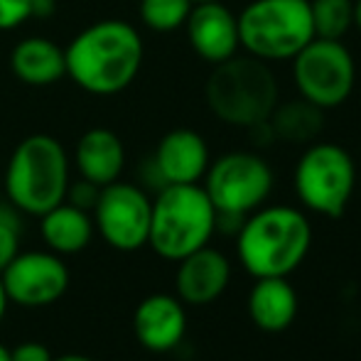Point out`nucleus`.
Returning <instances> with one entry per match:
<instances>
[{
	"label": "nucleus",
	"mask_w": 361,
	"mask_h": 361,
	"mask_svg": "<svg viewBox=\"0 0 361 361\" xmlns=\"http://www.w3.org/2000/svg\"><path fill=\"white\" fill-rule=\"evenodd\" d=\"M150 214L152 197L147 195V190L135 182L116 180L101 187L91 219L94 228L114 251L135 253L147 246Z\"/></svg>",
	"instance_id": "nucleus-10"
},
{
	"label": "nucleus",
	"mask_w": 361,
	"mask_h": 361,
	"mask_svg": "<svg viewBox=\"0 0 361 361\" xmlns=\"http://www.w3.org/2000/svg\"><path fill=\"white\" fill-rule=\"evenodd\" d=\"M192 3H216V0H192Z\"/></svg>",
	"instance_id": "nucleus-33"
},
{
	"label": "nucleus",
	"mask_w": 361,
	"mask_h": 361,
	"mask_svg": "<svg viewBox=\"0 0 361 361\" xmlns=\"http://www.w3.org/2000/svg\"><path fill=\"white\" fill-rule=\"evenodd\" d=\"M57 13V0H32L30 3V20H49Z\"/></svg>",
	"instance_id": "nucleus-28"
},
{
	"label": "nucleus",
	"mask_w": 361,
	"mask_h": 361,
	"mask_svg": "<svg viewBox=\"0 0 361 361\" xmlns=\"http://www.w3.org/2000/svg\"><path fill=\"white\" fill-rule=\"evenodd\" d=\"M52 361H94L91 357H84V354H64V357H57Z\"/></svg>",
	"instance_id": "nucleus-31"
},
{
	"label": "nucleus",
	"mask_w": 361,
	"mask_h": 361,
	"mask_svg": "<svg viewBox=\"0 0 361 361\" xmlns=\"http://www.w3.org/2000/svg\"><path fill=\"white\" fill-rule=\"evenodd\" d=\"M0 361H10V349L5 344H0Z\"/></svg>",
	"instance_id": "nucleus-32"
},
{
	"label": "nucleus",
	"mask_w": 361,
	"mask_h": 361,
	"mask_svg": "<svg viewBox=\"0 0 361 361\" xmlns=\"http://www.w3.org/2000/svg\"><path fill=\"white\" fill-rule=\"evenodd\" d=\"M204 101L212 116L224 126L248 130L271 118L281 101V84L271 64L238 52L212 67L204 84Z\"/></svg>",
	"instance_id": "nucleus-4"
},
{
	"label": "nucleus",
	"mask_w": 361,
	"mask_h": 361,
	"mask_svg": "<svg viewBox=\"0 0 361 361\" xmlns=\"http://www.w3.org/2000/svg\"><path fill=\"white\" fill-rule=\"evenodd\" d=\"M241 268L256 278H290L312 248L307 212L290 204H263L243 219L236 236Z\"/></svg>",
	"instance_id": "nucleus-2"
},
{
	"label": "nucleus",
	"mask_w": 361,
	"mask_h": 361,
	"mask_svg": "<svg viewBox=\"0 0 361 361\" xmlns=\"http://www.w3.org/2000/svg\"><path fill=\"white\" fill-rule=\"evenodd\" d=\"M300 310L298 290L290 278H256L248 290L246 312L251 322L266 334H281L295 322Z\"/></svg>",
	"instance_id": "nucleus-17"
},
{
	"label": "nucleus",
	"mask_w": 361,
	"mask_h": 361,
	"mask_svg": "<svg viewBox=\"0 0 361 361\" xmlns=\"http://www.w3.org/2000/svg\"><path fill=\"white\" fill-rule=\"evenodd\" d=\"M359 185H361V175H359Z\"/></svg>",
	"instance_id": "nucleus-34"
},
{
	"label": "nucleus",
	"mask_w": 361,
	"mask_h": 361,
	"mask_svg": "<svg viewBox=\"0 0 361 361\" xmlns=\"http://www.w3.org/2000/svg\"><path fill=\"white\" fill-rule=\"evenodd\" d=\"M228 283H231V261L212 246H204L177 261L175 290L185 305L192 307L212 305L226 293Z\"/></svg>",
	"instance_id": "nucleus-15"
},
{
	"label": "nucleus",
	"mask_w": 361,
	"mask_h": 361,
	"mask_svg": "<svg viewBox=\"0 0 361 361\" xmlns=\"http://www.w3.org/2000/svg\"><path fill=\"white\" fill-rule=\"evenodd\" d=\"M359 187V167L344 145L314 140L305 145L293 170V190L310 214L339 219L349 209Z\"/></svg>",
	"instance_id": "nucleus-7"
},
{
	"label": "nucleus",
	"mask_w": 361,
	"mask_h": 361,
	"mask_svg": "<svg viewBox=\"0 0 361 361\" xmlns=\"http://www.w3.org/2000/svg\"><path fill=\"white\" fill-rule=\"evenodd\" d=\"M192 5V0H140L138 18L150 32L170 35L185 27Z\"/></svg>",
	"instance_id": "nucleus-22"
},
{
	"label": "nucleus",
	"mask_w": 361,
	"mask_h": 361,
	"mask_svg": "<svg viewBox=\"0 0 361 361\" xmlns=\"http://www.w3.org/2000/svg\"><path fill=\"white\" fill-rule=\"evenodd\" d=\"M241 214H224V212H216V233H224V236H236L238 228L243 226Z\"/></svg>",
	"instance_id": "nucleus-27"
},
{
	"label": "nucleus",
	"mask_w": 361,
	"mask_h": 361,
	"mask_svg": "<svg viewBox=\"0 0 361 361\" xmlns=\"http://www.w3.org/2000/svg\"><path fill=\"white\" fill-rule=\"evenodd\" d=\"M241 52L266 64H286L314 39L307 0H248L236 13Z\"/></svg>",
	"instance_id": "nucleus-6"
},
{
	"label": "nucleus",
	"mask_w": 361,
	"mask_h": 361,
	"mask_svg": "<svg viewBox=\"0 0 361 361\" xmlns=\"http://www.w3.org/2000/svg\"><path fill=\"white\" fill-rule=\"evenodd\" d=\"M30 3L32 0H0V32L23 27L30 20Z\"/></svg>",
	"instance_id": "nucleus-25"
},
{
	"label": "nucleus",
	"mask_w": 361,
	"mask_h": 361,
	"mask_svg": "<svg viewBox=\"0 0 361 361\" xmlns=\"http://www.w3.org/2000/svg\"><path fill=\"white\" fill-rule=\"evenodd\" d=\"M290 76L300 99L322 111L342 109L357 89V57L344 39L314 37L290 59Z\"/></svg>",
	"instance_id": "nucleus-8"
},
{
	"label": "nucleus",
	"mask_w": 361,
	"mask_h": 361,
	"mask_svg": "<svg viewBox=\"0 0 361 361\" xmlns=\"http://www.w3.org/2000/svg\"><path fill=\"white\" fill-rule=\"evenodd\" d=\"M10 302L23 307L54 305L69 288V268L52 251H20L0 273Z\"/></svg>",
	"instance_id": "nucleus-11"
},
{
	"label": "nucleus",
	"mask_w": 361,
	"mask_h": 361,
	"mask_svg": "<svg viewBox=\"0 0 361 361\" xmlns=\"http://www.w3.org/2000/svg\"><path fill=\"white\" fill-rule=\"evenodd\" d=\"M354 30L361 35V0H354Z\"/></svg>",
	"instance_id": "nucleus-30"
},
{
	"label": "nucleus",
	"mask_w": 361,
	"mask_h": 361,
	"mask_svg": "<svg viewBox=\"0 0 361 361\" xmlns=\"http://www.w3.org/2000/svg\"><path fill=\"white\" fill-rule=\"evenodd\" d=\"M314 37L344 39L354 30V0H307Z\"/></svg>",
	"instance_id": "nucleus-21"
},
{
	"label": "nucleus",
	"mask_w": 361,
	"mask_h": 361,
	"mask_svg": "<svg viewBox=\"0 0 361 361\" xmlns=\"http://www.w3.org/2000/svg\"><path fill=\"white\" fill-rule=\"evenodd\" d=\"M133 332L140 347L152 354H167L187 334V310L177 295L155 293L140 300L133 312Z\"/></svg>",
	"instance_id": "nucleus-14"
},
{
	"label": "nucleus",
	"mask_w": 361,
	"mask_h": 361,
	"mask_svg": "<svg viewBox=\"0 0 361 361\" xmlns=\"http://www.w3.org/2000/svg\"><path fill=\"white\" fill-rule=\"evenodd\" d=\"M23 238V214L13 204H0V273L20 253Z\"/></svg>",
	"instance_id": "nucleus-23"
},
{
	"label": "nucleus",
	"mask_w": 361,
	"mask_h": 361,
	"mask_svg": "<svg viewBox=\"0 0 361 361\" xmlns=\"http://www.w3.org/2000/svg\"><path fill=\"white\" fill-rule=\"evenodd\" d=\"M54 357L42 342H20L10 349V361H52Z\"/></svg>",
	"instance_id": "nucleus-26"
},
{
	"label": "nucleus",
	"mask_w": 361,
	"mask_h": 361,
	"mask_svg": "<svg viewBox=\"0 0 361 361\" xmlns=\"http://www.w3.org/2000/svg\"><path fill=\"white\" fill-rule=\"evenodd\" d=\"M99 195H101V187L94 185V182L84 180V177H79V180H72L67 187V197H64V202H69V204L79 207V209L84 212H94L96 202H99Z\"/></svg>",
	"instance_id": "nucleus-24"
},
{
	"label": "nucleus",
	"mask_w": 361,
	"mask_h": 361,
	"mask_svg": "<svg viewBox=\"0 0 361 361\" xmlns=\"http://www.w3.org/2000/svg\"><path fill=\"white\" fill-rule=\"evenodd\" d=\"M10 69H13L15 79L25 86H35V89L54 86L67 76L64 49L54 39L42 37V35H30L13 47Z\"/></svg>",
	"instance_id": "nucleus-18"
},
{
	"label": "nucleus",
	"mask_w": 361,
	"mask_h": 361,
	"mask_svg": "<svg viewBox=\"0 0 361 361\" xmlns=\"http://www.w3.org/2000/svg\"><path fill=\"white\" fill-rule=\"evenodd\" d=\"M94 219L89 212L62 202L39 216V236L47 251L57 256H74L81 253L94 238Z\"/></svg>",
	"instance_id": "nucleus-19"
},
{
	"label": "nucleus",
	"mask_w": 361,
	"mask_h": 361,
	"mask_svg": "<svg viewBox=\"0 0 361 361\" xmlns=\"http://www.w3.org/2000/svg\"><path fill=\"white\" fill-rule=\"evenodd\" d=\"M182 30L187 32L192 52L209 67H216L241 52L236 13L224 0L195 3Z\"/></svg>",
	"instance_id": "nucleus-12"
},
{
	"label": "nucleus",
	"mask_w": 361,
	"mask_h": 361,
	"mask_svg": "<svg viewBox=\"0 0 361 361\" xmlns=\"http://www.w3.org/2000/svg\"><path fill=\"white\" fill-rule=\"evenodd\" d=\"M72 182V157L62 140L47 133H35L15 145L5 167L8 202L27 216H42L62 204Z\"/></svg>",
	"instance_id": "nucleus-3"
},
{
	"label": "nucleus",
	"mask_w": 361,
	"mask_h": 361,
	"mask_svg": "<svg viewBox=\"0 0 361 361\" xmlns=\"http://www.w3.org/2000/svg\"><path fill=\"white\" fill-rule=\"evenodd\" d=\"M202 187L216 212L248 216L268 204L276 187V172L261 152L231 150L209 162Z\"/></svg>",
	"instance_id": "nucleus-9"
},
{
	"label": "nucleus",
	"mask_w": 361,
	"mask_h": 361,
	"mask_svg": "<svg viewBox=\"0 0 361 361\" xmlns=\"http://www.w3.org/2000/svg\"><path fill=\"white\" fill-rule=\"evenodd\" d=\"M324 118H327V111L295 96V99L278 101L268 123H271L273 135H276V143L310 145L319 140V135L324 133V126H327Z\"/></svg>",
	"instance_id": "nucleus-20"
},
{
	"label": "nucleus",
	"mask_w": 361,
	"mask_h": 361,
	"mask_svg": "<svg viewBox=\"0 0 361 361\" xmlns=\"http://www.w3.org/2000/svg\"><path fill=\"white\" fill-rule=\"evenodd\" d=\"M150 157L165 185H202L209 170L212 150L197 130L172 128L157 140Z\"/></svg>",
	"instance_id": "nucleus-13"
},
{
	"label": "nucleus",
	"mask_w": 361,
	"mask_h": 361,
	"mask_svg": "<svg viewBox=\"0 0 361 361\" xmlns=\"http://www.w3.org/2000/svg\"><path fill=\"white\" fill-rule=\"evenodd\" d=\"M216 209L202 185H165L152 197L147 246L165 261H182L209 246Z\"/></svg>",
	"instance_id": "nucleus-5"
},
{
	"label": "nucleus",
	"mask_w": 361,
	"mask_h": 361,
	"mask_svg": "<svg viewBox=\"0 0 361 361\" xmlns=\"http://www.w3.org/2000/svg\"><path fill=\"white\" fill-rule=\"evenodd\" d=\"M8 305H10V300H8V295H5L3 281H0V322H3L5 314H8Z\"/></svg>",
	"instance_id": "nucleus-29"
},
{
	"label": "nucleus",
	"mask_w": 361,
	"mask_h": 361,
	"mask_svg": "<svg viewBox=\"0 0 361 361\" xmlns=\"http://www.w3.org/2000/svg\"><path fill=\"white\" fill-rule=\"evenodd\" d=\"M72 167L79 177L106 187L121 180L126 167V145L121 135L111 128H89L76 140L72 155Z\"/></svg>",
	"instance_id": "nucleus-16"
},
{
	"label": "nucleus",
	"mask_w": 361,
	"mask_h": 361,
	"mask_svg": "<svg viewBox=\"0 0 361 361\" xmlns=\"http://www.w3.org/2000/svg\"><path fill=\"white\" fill-rule=\"evenodd\" d=\"M145 42L133 23L106 18L86 25L64 47L67 76L91 96H118L143 69Z\"/></svg>",
	"instance_id": "nucleus-1"
}]
</instances>
